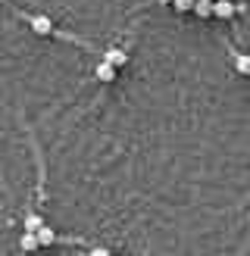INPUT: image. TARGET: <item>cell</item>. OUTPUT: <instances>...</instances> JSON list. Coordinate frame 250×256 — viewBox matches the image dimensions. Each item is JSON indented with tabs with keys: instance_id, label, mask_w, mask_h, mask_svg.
I'll return each instance as SVG.
<instances>
[{
	"instance_id": "6da1fadb",
	"label": "cell",
	"mask_w": 250,
	"mask_h": 256,
	"mask_svg": "<svg viewBox=\"0 0 250 256\" xmlns=\"http://www.w3.org/2000/svg\"><path fill=\"white\" fill-rule=\"evenodd\" d=\"M28 25L34 34H54V19L44 16V12H34V16H28Z\"/></svg>"
},
{
	"instance_id": "7a4b0ae2",
	"label": "cell",
	"mask_w": 250,
	"mask_h": 256,
	"mask_svg": "<svg viewBox=\"0 0 250 256\" xmlns=\"http://www.w3.org/2000/svg\"><path fill=\"white\" fill-rule=\"evenodd\" d=\"M234 12H238V6L232 0H216V6H212V16H219V19H232Z\"/></svg>"
},
{
	"instance_id": "3957f363",
	"label": "cell",
	"mask_w": 250,
	"mask_h": 256,
	"mask_svg": "<svg viewBox=\"0 0 250 256\" xmlns=\"http://www.w3.org/2000/svg\"><path fill=\"white\" fill-rule=\"evenodd\" d=\"M104 60L110 62V66H125V62H128V54H125V50H119V47H110L106 54H104Z\"/></svg>"
},
{
	"instance_id": "277c9868",
	"label": "cell",
	"mask_w": 250,
	"mask_h": 256,
	"mask_svg": "<svg viewBox=\"0 0 250 256\" xmlns=\"http://www.w3.org/2000/svg\"><path fill=\"white\" fill-rule=\"evenodd\" d=\"M97 78L104 82V84H110L112 78H116V66H110L106 60H100V62H97Z\"/></svg>"
},
{
	"instance_id": "5b68a950",
	"label": "cell",
	"mask_w": 250,
	"mask_h": 256,
	"mask_svg": "<svg viewBox=\"0 0 250 256\" xmlns=\"http://www.w3.org/2000/svg\"><path fill=\"white\" fill-rule=\"evenodd\" d=\"M41 228H44V222H41V216H38V212L25 216V234H38Z\"/></svg>"
},
{
	"instance_id": "8992f818",
	"label": "cell",
	"mask_w": 250,
	"mask_h": 256,
	"mask_svg": "<svg viewBox=\"0 0 250 256\" xmlns=\"http://www.w3.org/2000/svg\"><path fill=\"white\" fill-rule=\"evenodd\" d=\"M38 244H41V247H50V244H56V232H54L50 225H44L41 232H38Z\"/></svg>"
},
{
	"instance_id": "52a82bcc",
	"label": "cell",
	"mask_w": 250,
	"mask_h": 256,
	"mask_svg": "<svg viewBox=\"0 0 250 256\" xmlns=\"http://www.w3.org/2000/svg\"><path fill=\"white\" fill-rule=\"evenodd\" d=\"M212 6H216V4H212V0H194V12H197L200 19L212 16Z\"/></svg>"
},
{
	"instance_id": "ba28073f",
	"label": "cell",
	"mask_w": 250,
	"mask_h": 256,
	"mask_svg": "<svg viewBox=\"0 0 250 256\" xmlns=\"http://www.w3.org/2000/svg\"><path fill=\"white\" fill-rule=\"evenodd\" d=\"M234 69L241 72V75H250V56H244V54H234Z\"/></svg>"
},
{
	"instance_id": "9c48e42d",
	"label": "cell",
	"mask_w": 250,
	"mask_h": 256,
	"mask_svg": "<svg viewBox=\"0 0 250 256\" xmlns=\"http://www.w3.org/2000/svg\"><path fill=\"white\" fill-rule=\"evenodd\" d=\"M19 247L28 253V250H34V247H41L38 244V234H22V240H19Z\"/></svg>"
},
{
	"instance_id": "30bf717a",
	"label": "cell",
	"mask_w": 250,
	"mask_h": 256,
	"mask_svg": "<svg viewBox=\"0 0 250 256\" xmlns=\"http://www.w3.org/2000/svg\"><path fill=\"white\" fill-rule=\"evenodd\" d=\"M172 6L178 12H188V10H194V0H172Z\"/></svg>"
},
{
	"instance_id": "8fae6325",
	"label": "cell",
	"mask_w": 250,
	"mask_h": 256,
	"mask_svg": "<svg viewBox=\"0 0 250 256\" xmlns=\"http://www.w3.org/2000/svg\"><path fill=\"white\" fill-rule=\"evenodd\" d=\"M88 256H110V250H104V247H94V250H88Z\"/></svg>"
},
{
	"instance_id": "7c38bea8",
	"label": "cell",
	"mask_w": 250,
	"mask_h": 256,
	"mask_svg": "<svg viewBox=\"0 0 250 256\" xmlns=\"http://www.w3.org/2000/svg\"><path fill=\"white\" fill-rule=\"evenodd\" d=\"M156 4H172V0H156Z\"/></svg>"
},
{
	"instance_id": "4fadbf2b",
	"label": "cell",
	"mask_w": 250,
	"mask_h": 256,
	"mask_svg": "<svg viewBox=\"0 0 250 256\" xmlns=\"http://www.w3.org/2000/svg\"><path fill=\"white\" fill-rule=\"evenodd\" d=\"M212 4H216V0H212Z\"/></svg>"
}]
</instances>
